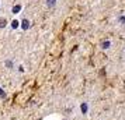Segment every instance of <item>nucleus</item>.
Instances as JSON below:
<instances>
[{
	"label": "nucleus",
	"instance_id": "obj_1",
	"mask_svg": "<svg viewBox=\"0 0 125 120\" xmlns=\"http://www.w3.org/2000/svg\"><path fill=\"white\" fill-rule=\"evenodd\" d=\"M82 112H83V113H86V112H87V105H86V103H83V105H82Z\"/></svg>",
	"mask_w": 125,
	"mask_h": 120
},
{
	"label": "nucleus",
	"instance_id": "obj_2",
	"mask_svg": "<svg viewBox=\"0 0 125 120\" xmlns=\"http://www.w3.org/2000/svg\"><path fill=\"white\" fill-rule=\"evenodd\" d=\"M0 96H1V98H6V94H4V91H3V89H0Z\"/></svg>",
	"mask_w": 125,
	"mask_h": 120
}]
</instances>
